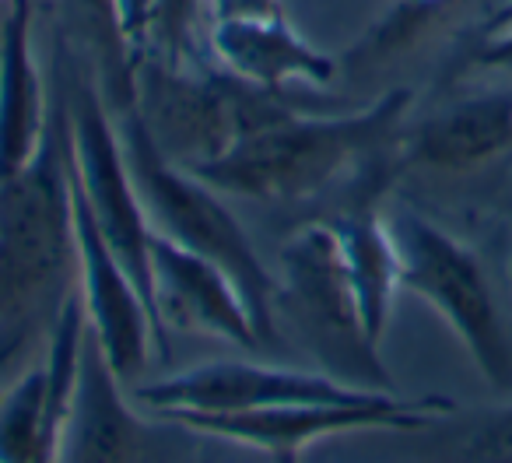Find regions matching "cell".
<instances>
[{"label":"cell","mask_w":512,"mask_h":463,"mask_svg":"<svg viewBox=\"0 0 512 463\" xmlns=\"http://www.w3.org/2000/svg\"><path fill=\"white\" fill-rule=\"evenodd\" d=\"M278 95L249 88L211 60H169L155 50L134 57V109L155 144L183 169L225 155Z\"/></svg>","instance_id":"obj_5"},{"label":"cell","mask_w":512,"mask_h":463,"mask_svg":"<svg viewBox=\"0 0 512 463\" xmlns=\"http://www.w3.org/2000/svg\"><path fill=\"white\" fill-rule=\"evenodd\" d=\"M57 88V85H53ZM78 292V243L67 179V116L57 113L43 151L0 183V386L46 355L57 320Z\"/></svg>","instance_id":"obj_2"},{"label":"cell","mask_w":512,"mask_h":463,"mask_svg":"<svg viewBox=\"0 0 512 463\" xmlns=\"http://www.w3.org/2000/svg\"><path fill=\"white\" fill-rule=\"evenodd\" d=\"M467 0H390L383 15L351 43L341 64L348 71H379L411 57L439 29H446Z\"/></svg>","instance_id":"obj_19"},{"label":"cell","mask_w":512,"mask_h":463,"mask_svg":"<svg viewBox=\"0 0 512 463\" xmlns=\"http://www.w3.org/2000/svg\"><path fill=\"white\" fill-rule=\"evenodd\" d=\"M285 0H204L207 25L218 22H253V18H281Z\"/></svg>","instance_id":"obj_21"},{"label":"cell","mask_w":512,"mask_h":463,"mask_svg":"<svg viewBox=\"0 0 512 463\" xmlns=\"http://www.w3.org/2000/svg\"><path fill=\"white\" fill-rule=\"evenodd\" d=\"M151 302L162 337L165 327H172L186 334L221 337L239 348H264L253 313L228 271L155 232H151Z\"/></svg>","instance_id":"obj_12"},{"label":"cell","mask_w":512,"mask_h":463,"mask_svg":"<svg viewBox=\"0 0 512 463\" xmlns=\"http://www.w3.org/2000/svg\"><path fill=\"white\" fill-rule=\"evenodd\" d=\"M67 179H71V218L74 243H78V292L88 330L95 334L120 383H134L148 365L151 348L165 355V344L158 337L141 288L130 281L127 267L116 260L106 236L95 225L92 211H88L85 197L71 176V158H67Z\"/></svg>","instance_id":"obj_10"},{"label":"cell","mask_w":512,"mask_h":463,"mask_svg":"<svg viewBox=\"0 0 512 463\" xmlns=\"http://www.w3.org/2000/svg\"><path fill=\"white\" fill-rule=\"evenodd\" d=\"M57 18L60 43L88 64L109 109L134 106V50L120 32L113 0H57Z\"/></svg>","instance_id":"obj_17"},{"label":"cell","mask_w":512,"mask_h":463,"mask_svg":"<svg viewBox=\"0 0 512 463\" xmlns=\"http://www.w3.org/2000/svg\"><path fill=\"white\" fill-rule=\"evenodd\" d=\"M456 407L446 397L404 400L397 393H379L358 404H281L260 411H151L172 418L207 439L260 449L278 463H299V453L316 439L344 432H407L435 414Z\"/></svg>","instance_id":"obj_8"},{"label":"cell","mask_w":512,"mask_h":463,"mask_svg":"<svg viewBox=\"0 0 512 463\" xmlns=\"http://www.w3.org/2000/svg\"><path fill=\"white\" fill-rule=\"evenodd\" d=\"M467 64L488 67V71H505L512 78V25L502 32L481 36L467 53Z\"/></svg>","instance_id":"obj_23"},{"label":"cell","mask_w":512,"mask_h":463,"mask_svg":"<svg viewBox=\"0 0 512 463\" xmlns=\"http://www.w3.org/2000/svg\"><path fill=\"white\" fill-rule=\"evenodd\" d=\"M271 316L274 330L281 323L327 376L358 390L393 393L390 372L379 362V344L365 334L330 218L306 221L281 243Z\"/></svg>","instance_id":"obj_4"},{"label":"cell","mask_w":512,"mask_h":463,"mask_svg":"<svg viewBox=\"0 0 512 463\" xmlns=\"http://www.w3.org/2000/svg\"><path fill=\"white\" fill-rule=\"evenodd\" d=\"M144 411H260L281 404H358L379 397L327 372L278 369L256 362H207L155 383L130 386Z\"/></svg>","instance_id":"obj_9"},{"label":"cell","mask_w":512,"mask_h":463,"mask_svg":"<svg viewBox=\"0 0 512 463\" xmlns=\"http://www.w3.org/2000/svg\"><path fill=\"white\" fill-rule=\"evenodd\" d=\"M400 257V288L421 295L470 351L481 376L498 390L512 386V334L505 327L481 260L432 218L397 207L386 214Z\"/></svg>","instance_id":"obj_6"},{"label":"cell","mask_w":512,"mask_h":463,"mask_svg":"<svg viewBox=\"0 0 512 463\" xmlns=\"http://www.w3.org/2000/svg\"><path fill=\"white\" fill-rule=\"evenodd\" d=\"M85 327L81 292H74L39 365L0 386V463H57L60 435L78 386Z\"/></svg>","instance_id":"obj_11"},{"label":"cell","mask_w":512,"mask_h":463,"mask_svg":"<svg viewBox=\"0 0 512 463\" xmlns=\"http://www.w3.org/2000/svg\"><path fill=\"white\" fill-rule=\"evenodd\" d=\"M207 435L151 411H134L120 376L85 327L71 414L57 463H197Z\"/></svg>","instance_id":"obj_7"},{"label":"cell","mask_w":512,"mask_h":463,"mask_svg":"<svg viewBox=\"0 0 512 463\" xmlns=\"http://www.w3.org/2000/svg\"><path fill=\"white\" fill-rule=\"evenodd\" d=\"M113 120L151 232L183 246V250L214 260L221 271H228V278L239 285L242 299H246L249 313H253V323L260 330V337H264V344H271L274 271L256 257L242 225L221 204V193L214 186H207L200 176H193L190 169L172 162L155 144V137L148 134V127H144L134 106L113 113Z\"/></svg>","instance_id":"obj_3"},{"label":"cell","mask_w":512,"mask_h":463,"mask_svg":"<svg viewBox=\"0 0 512 463\" xmlns=\"http://www.w3.org/2000/svg\"><path fill=\"white\" fill-rule=\"evenodd\" d=\"M57 113L36 60V0H8L0 18V183L25 172L43 151Z\"/></svg>","instance_id":"obj_14"},{"label":"cell","mask_w":512,"mask_h":463,"mask_svg":"<svg viewBox=\"0 0 512 463\" xmlns=\"http://www.w3.org/2000/svg\"><path fill=\"white\" fill-rule=\"evenodd\" d=\"M414 92L393 88L372 106L341 116L299 113L281 95L249 123L225 155L190 169L218 193L246 200H306L344 176L400 172V134L411 120Z\"/></svg>","instance_id":"obj_1"},{"label":"cell","mask_w":512,"mask_h":463,"mask_svg":"<svg viewBox=\"0 0 512 463\" xmlns=\"http://www.w3.org/2000/svg\"><path fill=\"white\" fill-rule=\"evenodd\" d=\"M204 18V0H155L151 15L148 50L169 60H193L197 53V29Z\"/></svg>","instance_id":"obj_20"},{"label":"cell","mask_w":512,"mask_h":463,"mask_svg":"<svg viewBox=\"0 0 512 463\" xmlns=\"http://www.w3.org/2000/svg\"><path fill=\"white\" fill-rule=\"evenodd\" d=\"M113 8H116V22H120V32H123V39H127L130 50H134V57L148 50L155 0H113Z\"/></svg>","instance_id":"obj_22"},{"label":"cell","mask_w":512,"mask_h":463,"mask_svg":"<svg viewBox=\"0 0 512 463\" xmlns=\"http://www.w3.org/2000/svg\"><path fill=\"white\" fill-rule=\"evenodd\" d=\"M207 60L242 85L271 95H285L288 88H330L341 71V60L306 43L288 15L207 25Z\"/></svg>","instance_id":"obj_15"},{"label":"cell","mask_w":512,"mask_h":463,"mask_svg":"<svg viewBox=\"0 0 512 463\" xmlns=\"http://www.w3.org/2000/svg\"><path fill=\"white\" fill-rule=\"evenodd\" d=\"M330 221H334L337 239H341L344 271H348L365 334L379 344L386 320H390L393 295L400 288V257L390 225H386V214L376 207V200H358Z\"/></svg>","instance_id":"obj_16"},{"label":"cell","mask_w":512,"mask_h":463,"mask_svg":"<svg viewBox=\"0 0 512 463\" xmlns=\"http://www.w3.org/2000/svg\"><path fill=\"white\" fill-rule=\"evenodd\" d=\"M509 25H512V0H505L502 8H498L495 15H491V22L484 25L481 36H491V32H502V29H509Z\"/></svg>","instance_id":"obj_24"},{"label":"cell","mask_w":512,"mask_h":463,"mask_svg":"<svg viewBox=\"0 0 512 463\" xmlns=\"http://www.w3.org/2000/svg\"><path fill=\"white\" fill-rule=\"evenodd\" d=\"M512 151V88H481L404 123L400 169L463 176Z\"/></svg>","instance_id":"obj_13"},{"label":"cell","mask_w":512,"mask_h":463,"mask_svg":"<svg viewBox=\"0 0 512 463\" xmlns=\"http://www.w3.org/2000/svg\"><path fill=\"white\" fill-rule=\"evenodd\" d=\"M411 456L418 463H512V404L477 407V411L435 414L418 428Z\"/></svg>","instance_id":"obj_18"}]
</instances>
